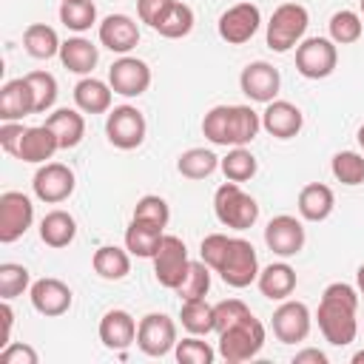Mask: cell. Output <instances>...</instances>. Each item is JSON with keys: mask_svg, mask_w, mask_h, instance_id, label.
<instances>
[{"mask_svg": "<svg viewBox=\"0 0 364 364\" xmlns=\"http://www.w3.org/2000/svg\"><path fill=\"white\" fill-rule=\"evenodd\" d=\"M307 26H310V14H307V9L301 3H282V6H276L270 20H267V31H264L267 48H273L279 54L296 48L304 40Z\"/></svg>", "mask_w": 364, "mask_h": 364, "instance_id": "5", "label": "cell"}, {"mask_svg": "<svg viewBox=\"0 0 364 364\" xmlns=\"http://www.w3.org/2000/svg\"><path fill=\"white\" fill-rule=\"evenodd\" d=\"M256 284H259V293H262L264 299H270V301H284V299H290V293L296 290L299 276H296V270H293L287 262H270L267 267L259 270Z\"/></svg>", "mask_w": 364, "mask_h": 364, "instance_id": "22", "label": "cell"}, {"mask_svg": "<svg viewBox=\"0 0 364 364\" xmlns=\"http://www.w3.org/2000/svg\"><path fill=\"white\" fill-rule=\"evenodd\" d=\"M219 168H222L225 179H230V182H247V179L256 176L259 162H256V156L250 154L247 145H239V148H230L228 156L219 159Z\"/></svg>", "mask_w": 364, "mask_h": 364, "instance_id": "36", "label": "cell"}, {"mask_svg": "<svg viewBox=\"0 0 364 364\" xmlns=\"http://www.w3.org/2000/svg\"><path fill=\"white\" fill-rule=\"evenodd\" d=\"M23 134H26V125L23 122H3L0 125V145H3V151L11 154V156H17Z\"/></svg>", "mask_w": 364, "mask_h": 364, "instance_id": "49", "label": "cell"}, {"mask_svg": "<svg viewBox=\"0 0 364 364\" xmlns=\"http://www.w3.org/2000/svg\"><path fill=\"white\" fill-rule=\"evenodd\" d=\"M262 128V114L250 105H213L202 117V134L208 142L222 148L250 145Z\"/></svg>", "mask_w": 364, "mask_h": 364, "instance_id": "2", "label": "cell"}, {"mask_svg": "<svg viewBox=\"0 0 364 364\" xmlns=\"http://www.w3.org/2000/svg\"><path fill=\"white\" fill-rule=\"evenodd\" d=\"M228 247H230V236L228 233H208L199 245V259L210 267V270H219L225 256H228Z\"/></svg>", "mask_w": 364, "mask_h": 364, "instance_id": "45", "label": "cell"}, {"mask_svg": "<svg viewBox=\"0 0 364 364\" xmlns=\"http://www.w3.org/2000/svg\"><path fill=\"white\" fill-rule=\"evenodd\" d=\"M358 3H361V14H364V0H358Z\"/></svg>", "mask_w": 364, "mask_h": 364, "instance_id": "55", "label": "cell"}, {"mask_svg": "<svg viewBox=\"0 0 364 364\" xmlns=\"http://www.w3.org/2000/svg\"><path fill=\"white\" fill-rule=\"evenodd\" d=\"M60 37L51 26L46 23H31L26 31H23V48L34 57V60H51V57H60Z\"/></svg>", "mask_w": 364, "mask_h": 364, "instance_id": "33", "label": "cell"}, {"mask_svg": "<svg viewBox=\"0 0 364 364\" xmlns=\"http://www.w3.org/2000/svg\"><path fill=\"white\" fill-rule=\"evenodd\" d=\"M97 60H100V48H97L91 40H85V37H68V40H63V46H60V63H63V68H68L71 74L88 77V74L94 71Z\"/></svg>", "mask_w": 364, "mask_h": 364, "instance_id": "28", "label": "cell"}, {"mask_svg": "<svg viewBox=\"0 0 364 364\" xmlns=\"http://www.w3.org/2000/svg\"><path fill=\"white\" fill-rule=\"evenodd\" d=\"M111 102H114V88L97 77H82L77 85H74V105L82 111V114H108L111 111Z\"/></svg>", "mask_w": 364, "mask_h": 364, "instance_id": "27", "label": "cell"}, {"mask_svg": "<svg viewBox=\"0 0 364 364\" xmlns=\"http://www.w3.org/2000/svg\"><path fill=\"white\" fill-rule=\"evenodd\" d=\"M304 125V114L299 105L287 100H273L262 111V128L276 139H293Z\"/></svg>", "mask_w": 364, "mask_h": 364, "instance_id": "20", "label": "cell"}, {"mask_svg": "<svg viewBox=\"0 0 364 364\" xmlns=\"http://www.w3.org/2000/svg\"><path fill=\"white\" fill-rule=\"evenodd\" d=\"M259 26H262L259 6H253L250 0H242V3H236V6H230L219 14L216 31L228 46H245L247 40H253Z\"/></svg>", "mask_w": 364, "mask_h": 364, "instance_id": "11", "label": "cell"}, {"mask_svg": "<svg viewBox=\"0 0 364 364\" xmlns=\"http://www.w3.org/2000/svg\"><path fill=\"white\" fill-rule=\"evenodd\" d=\"M26 82H28V88L34 94V114L51 111L54 102H57V80H54V74H48V71H28Z\"/></svg>", "mask_w": 364, "mask_h": 364, "instance_id": "40", "label": "cell"}, {"mask_svg": "<svg viewBox=\"0 0 364 364\" xmlns=\"http://www.w3.org/2000/svg\"><path fill=\"white\" fill-rule=\"evenodd\" d=\"M193 23H196L193 9H191L188 3L173 0L171 9H168V11L159 17V23L154 26V31H159V34L168 37V40H179V37H188V34L193 31Z\"/></svg>", "mask_w": 364, "mask_h": 364, "instance_id": "34", "label": "cell"}, {"mask_svg": "<svg viewBox=\"0 0 364 364\" xmlns=\"http://www.w3.org/2000/svg\"><path fill=\"white\" fill-rule=\"evenodd\" d=\"M28 114H34V94H31L26 77L9 80L0 88V119L3 122H20Z\"/></svg>", "mask_w": 364, "mask_h": 364, "instance_id": "23", "label": "cell"}, {"mask_svg": "<svg viewBox=\"0 0 364 364\" xmlns=\"http://www.w3.org/2000/svg\"><path fill=\"white\" fill-rule=\"evenodd\" d=\"M34 222V205L23 191L0 193V242H17Z\"/></svg>", "mask_w": 364, "mask_h": 364, "instance_id": "13", "label": "cell"}, {"mask_svg": "<svg viewBox=\"0 0 364 364\" xmlns=\"http://www.w3.org/2000/svg\"><path fill=\"white\" fill-rule=\"evenodd\" d=\"M145 131H148V122L136 105H117L108 111L105 136L114 148H119V151L139 148L145 142Z\"/></svg>", "mask_w": 364, "mask_h": 364, "instance_id": "8", "label": "cell"}, {"mask_svg": "<svg viewBox=\"0 0 364 364\" xmlns=\"http://www.w3.org/2000/svg\"><path fill=\"white\" fill-rule=\"evenodd\" d=\"M213 213H216L219 225H225L230 230H247L259 219V202L247 191H242L239 182L228 179L213 193Z\"/></svg>", "mask_w": 364, "mask_h": 364, "instance_id": "4", "label": "cell"}, {"mask_svg": "<svg viewBox=\"0 0 364 364\" xmlns=\"http://www.w3.org/2000/svg\"><path fill=\"white\" fill-rule=\"evenodd\" d=\"M293 364H327V353H321L316 347H304L293 355Z\"/></svg>", "mask_w": 364, "mask_h": 364, "instance_id": "51", "label": "cell"}, {"mask_svg": "<svg viewBox=\"0 0 364 364\" xmlns=\"http://www.w3.org/2000/svg\"><path fill=\"white\" fill-rule=\"evenodd\" d=\"M273 336L282 341V344H299L310 336V327H313V316H310V307L304 301H293V299H284L276 310H273Z\"/></svg>", "mask_w": 364, "mask_h": 364, "instance_id": "15", "label": "cell"}, {"mask_svg": "<svg viewBox=\"0 0 364 364\" xmlns=\"http://www.w3.org/2000/svg\"><path fill=\"white\" fill-rule=\"evenodd\" d=\"M208 290H210V267H208L202 259H199V262H191V264H188L185 279H182V282H179V287H176L179 301L208 296Z\"/></svg>", "mask_w": 364, "mask_h": 364, "instance_id": "42", "label": "cell"}, {"mask_svg": "<svg viewBox=\"0 0 364 364\" xmlns=\"http://www.w3.org/2000/svg\"><path fill=\"white\" fill-rule=\"evenodd\" d=\"M358 145H361V148H364V125H361V128H358Z\"/></svg>", "mask_w": 364, "mask_h": 364, "instance_id": "54", "label": "cell"}, {"mask_svg": "<svg viewBox=\"0 0 364 364\" xmlns=\"http://www.w3.org/2000/svg\"><path fill=\"white\" fill-rule=\"evenodd\" d=\"M108 85L119 97H142L151 88V68L145 60L122 54L108 68Z\"/></svg>", "mask_w": 364, "mask_h": 364, "instance_id": "14", "label": "cell"}, {"mask_svg": "<svg viewBox=\"0 0 364 364\" xmlns=\"http://www.w3.org/2000/svg\"><path fill=\"white\" fill-rule=\"evenodd\" d=\"M216 336H219L216 353H219V358H225L228 364H242V361L256 358V355L262 353V347H264V338H267L264 324H262L253 313L242 316L239 321H233L230 327L219 330Z\"/></svg>", "mask_w": 364, "mask_h": 364, "instance_id": "3", "label": "cell"}, {"mask_svg": "<svg viewBox=\"0 0 364 364\" xmlns=\"http://www.w3.org/2000/svg\"><path fill=\"white\" fill-rule=\"evenodd\" d=\"M97 34H100V43L114 51V54H128L139 46V26L134 17L128 14H108L100 26H97Z\"/></svg>", "mask_w": 364, "mask_h": 364, "instance_id": "19", "label": "cell"}, {"mask_svg": "<svg viewBox=\"0 0 364 364\" xmlns=\"http://www.w3.org/2000/svg\"><path fill=\"white\" fill-rule=\"evenodd\" d=\"M176 321L165 313H148L139 318L136 327V347L151 355V358H162L168 353H173L176 347Z\"/></svg>", "mask_w": 364, "mask_h": 364, "instance_id": "10", "label": "cell"}, {"mask_svg": "<svg viewBox=\"0 0 364 364\" xmlns=\"http://www.w3.org/2000/svg\"><path fill=\"white\" fill-rule=\"evenodd\" d=\"M239 88L242 94L250 100V102H273L279 88H282V77H279V68H273L270 63L264 60H253L242 68L239 74Z\"/></svg>", "mask_w": 364, "mask_h": 364, "instance_id": "18", "label": "cell"}, {"mask_svg": "<svg viewBox=\"0 0 364 364\" xmlns=\"http://www.w3.org/2000/svg\"><path fill=\"white\" fill-rule=\"evenodd\" d=\"M330 171H333V176L341 185L355 188V185L364 182V154H358V151H338L330 159Z\"/></svg>", "mask_w": 364, "mask_h": 364, "instance_id": "39", "label": "cell"}, {"mask_svg": "<svg viewBox=\"0 0 364 364\" xmlns=\"http://www.w3.org/2000/svg\"><path fill=\"white\" fill-rule=\"evenodd\" d=\"M216 168H219V156L208 148H188L176 159V171L185 179H208Z\"/></svg>", "mask_w": 364, "mask_h": 364, "instance_id": "35", "label": "cell"}, {"mask_svg": "<svg viewBox=\"0 0 364 364\" xmlns=\"http://www.w3.org/2000/svg\"><path fill=\"white\" fill-rule=\"evenodd\" d=\"M0 321H3V336H0V347H6V344H11V327H14V310H11V304L3 299V304H0Z\"/></svg>", "mask_w": 364, "mask_h": 364, "instance_id": "50", "label": "cell"}, {"mask_svg": "<svg viewBox=\"0 0 364 364\" xmlns=\"http://www.w3.org/2000/svg\"><path fill=\"white\" fill-rule=\"evenodd\" d=\"M296 208H299V216L304 222H324L336 208V193L324 182H310L299 191Z\"/></svg>", "mask_w": 364, "mask_h": 364, "instance_id": "25", "label": "cell"}, {"mask_svg": "<svg viewBox=\"0 0 364 364\" xmlns=\"http://www.w3.org/2000/svg\"><path fill=\"white\" fill-rule=\"evenodd\" d=\"M179 321L188 333L193 336H208V333H216V313H213V304H208L205 296L199 299H185L182 307H179Z\"/></svg>", "mask_w": 364, "mask_h": 364, "instance_id": "32", "label": "cell"}, {"mask_svg": "<svg viewBox=\"0 0 364 364\" xmlns=\"http://www.w3.org/2000/svg\"><path fill=\"white\" fill-rule=\"evenodd\" d=\"M259 256H256V247L242 239V236H230V247H228V256L222 262V267L216 270L222 276V282L228 287H250L256 279H259Z\"/></svg>", "mask_w": 364, "mask_h": 364, "instance_id": "7", "label": "cell"}, {"mask_svg": "<svg viewBox=\"0 0 364 364\" xmlns=\"http://www.w3.org/2000/svg\"><path fill=\"white\" fill-rule=\"evenodd\" d=\"M304 225L301 219L290 216V213H279L267 222L264 228V245L270 253H276L279 259H290V256H299L301 247H304Z\"/></svg>", "mask_w": 364, "mask_h": 364, "instance_id": "16", "label": "cell"}, {"mask_svg": "<svg viewBox=\"0 0 364 364\" xmlns=\"http://www.w3.org/2000/svg\"><path fill=\"white\" fill-rule=\"evenodd\" d=\"M74 236H77V219L68 210L54 208V210H48L40 219V239H43V245L60 250V247H68L74 242Z\"/></svg>", "mask_w": 364, "mask_h": 364, "instance_id": "29", "label": "cell"}, {"mask_svg": "<svg viewBox=\"0 0 364 364\" xmlns=\"http://www.w3.org/2000/svg\"><path fill=\"white\" fill-rule=\"evenodd\" d=\"M327 31H330V40L336 46H353L361 40V31H364V23H361V14L350 11V9H338L330 23H327Z\"/></svg>", "mask_w": 364, "mask_h": 364, "instance_id": "37", "label": "cell"}, {"mask_svg": "<svg viewBox=\"0 0 364 364\" xmlns=\"http://www.w3.org/2000/svg\"><path fill=\"white\" fill-rule=\"evenodd\" d=\"M37 361H40L37 350L31 344H23V341H17V344L11 341L0 350V364H37Z\"/></svg>", "mask_w": 364, "mask_h": 364, "instance_id": "47", "label": "cell"}, {"mask_svg": "<svg viewBox=\"0 0 364 364\" xmlns=\"http://www.w3.org/2000/svg\"><path fill=\"white\" fill-rule=\"evenodd\" d=\"M353 364H364V350H358V353H353Z\"/></svg>", "mask_w": 364, "mask_h": 364, "instance_id": "53", "label": "cell"}, {"mask_svg": "<svg viewBox=\"0 0 364 364\" xmlns=\"http://www.w3.org/2000/svg\"><path fill=\"white\" fill-rule=\"evenodd\" d=\"M57 151H60V142H57L54 131L43 122V125H31V128H26V134H23V139H20L17 159L31 162V165H43V162H48Z\"/></svg>", "mask_w": 364, "mask_h": 364, "instance_id": "24", "label": "cell"}, {"mask_svg": "<svg viewBox=\"0 0 364 364\" xmlns=\"http://www.w3.org/2000/svg\"><path fill=\"white\" fill-rule=\"evenodd\" d=\"M31 287V273L28 267L17 264V262H3L0 264V299L11 301L17 296H23Z\"/></svg>", "mask_w": 364, "mask_h": 364, "instance_id": "41", "label": "cell"}, {"mask_svg": "<svg viewBox=\"0 0 364 364\" xmlns=\"http://www.w3.org/2000/svg\"><path fill=\"white\" fill-rule=\"evenodd\" d=\"M28 299H31V307L46 316V318H57L63 313L71 310V301H74V293L71 287L63 282V279H54V276H43L37 282H31L28 287Z\"/></svg>", "mask_w": 364, "mask_h": 364, "instance_id": "17", "label": "cell"}, {"mask_svg": "<svg viewBox=\"0 0 364 364\" xmlns=\"http://www.w3.org/2000/svg\"><path fill=\"white\" fill-rule=\"evenodd\" d=\"M173 355H176L179 364H213L216 350H213L202 336H193V333H191L188 338L176 341Z\"/></svg>", "mask_w": 364, "mask_h": 364, "instance_id": "43", "label": "cell"}, {"mask_svg": "<svg viewBox=\"0 0 364 364\" xmlns=\"http://www.w3.org/2000/svg\"><path fill=\"white\" fill-rule=\"evenodd\" d=\"M171 3L173 0H136V14H139V20L145 23V26H156L159 23V17L171 9Z\"/></svg>", "mask_w": 364, "mask_h": 364, "instance_id": "48", "label": "cell"}, {"mask_svg": "<svg viewBox=\"0 0 364 364\" xmlns=\"http://www.w3.org/2000/svg\"><path fill=\"white\" fill-rule=\"evenodd\" d=\"M136 318L128 313V310H119V307H114V310H108L102 318H100V327H97V333H100V341L108 347V350H125V347H131L134 341H136Z\"/></svg>", "mask_w": 364, "mask_h": 364, "instance_id": "21", "label": "cell"}, {"mask_svg": "<svg viewBox=\"0 0 364 364\" xmlns=\"http://www.w3.org/2000/svg\"><path fill=\"white\" fill-rule=\"evenodd\" d=\"M77 188V176L68 165L63 162H43L31 179V191L40 202L46 205H60L65 202Z\"/></svg>", "mask_w": 364, "mask_h": 364, "instance_id": "12", "label": "cell"}, {"mask_svg": "<svg viewBox=\"0 0 364 364\" xmlns=\"http://www.w3.org/2000/svg\"><path fill=\"white\" fill-rule=\"evenodd\" d=\"M355 287H358V296H364V264H358L355 270Z\"/></svg>", "mask_w": 364, "mask_h": 364, "instance_id": "52", "label": "cell"}, {"mask_svg": "<svg viewBox=\"0 0 364 364\" xmlns=\"http://www.w3.org/2000/svg\"><path fill=\"white\" fill-rule=\"evenodd\" d=\"M60 23L77 34L88 31L97 23V6L94 0H63L60 3Z\"/></svg>", "mask_w": 364, "mask_h": 364, "instance_id": "38", "label": "cell"}, {"mask_svg": "<svg viewBox=\"0 0 364 364\" xmlns=\"http://www.w3.org/2000/svg\"><path fill=\"white\" fill-rule=\"evenodd\" d=\"M338 65V46L330 37H304L296 46V71L307 80H324Z\"/></svg>", "mask_w": 364, "mask_h": 364, "instance_id": "6", "label": "cell"}, {"mask_svg": "<svg viewBox=\"0 0 364 364\" xmlns=\"http://www.w3.org/2000/svg\"><path fill=\"white\" fill-rule=\"evenodd\" d=\"M151 262H154L156 282L162 287H168V290H176L179 287V282L185 279L188 264H191L185 242L179 236H173V233H165L162 236V242H159V247H156V253H154Z\"/></svg>", "mask_w": 364, "mask_h": 364, "instance_id": "9", "label": "cell"}, {"mask_svg": "<svg viewBox=\"0 0 364 364\" xmlns=\"http://www.w3.org/2000/svg\"><path fill=\"white\" fill-rule=\"evenodd\" d=\"M358 287L347 284V282H333L324 287L321 299H318V330L324 336V341H330L333 347H347L355 341L358 336Z\"/></svg>", "mask_w": 364, "mask_h": 364, "instance_id": "1", "label": "cell"}, {"mask_svg": "<svg viewBox=\"0 0 364 364\" xmlns=\"http://www.w3.org/2000/svg\"><path fill=\"white\" fill-rule=\"evenodd\" d=\"M91 264H94V273L100 279L119 282V279H125L131 273V253L122 250V247H117V245H102V247L94 250Z\"/></svg>", "mask_w": 364, "mask_h": 364, "instance_id": "31", "label": "cell"}, {"mask_svg": "<svg viewBox=\"0 0 364 364\" xmlns=\"http://www.w3.org/2000/svg\"><path fill=\"white\" fill-rule=\"evenodd\" d=\"M213 313H216V333L230 327L233 321H239L242 316L250 313V307L242 301V299H222L219 304H213Z\"/></svg>", "mask_w": 364, "mask_h": 364, "instance_id": "46", "label": "cell"}, {"mask_svg": "<svg viewBox=\"0 0 364 364\" xmlns=\"http://www.w3.org/2000/svg\"><path fill=\"white\" fill-rule=\"evenodd\" d=\"M46 125L54 131V136L60 142V151L77 148L85 136V117H82L80 108H57L46 117Z\"/></svg>", "mask_w": 364, "mask_h": 364, "instance_id": "26", "label": "cell"}, {"mask_svg": "<svg viewBox=\"0 0 364 364\" xmlns=\"http://www.w3.org/2000/svg\"><path fill=\"white\" fill-rule=\"evenodd\" d=\"M162 236H165V228H156L151 222L131 219V225L125 228V250L131 256H139V259H154Z\"/></svg>", "mask_w": 364, "mask_h": 364, "instance_id": "30", "label": "cell"}, {"mask_svg": "<svg viewBox=\"0 0 364 364\" xmlns=\"http://www.w3.org/2000/svg\"><path fill=\"white\" fill-rule=\"evenodd\" d=\"M131 219L151 222V225H156V228H168V222H171V208H168V202H165L162 196H156V193H145V196L136 199V205H134V216H131Z\"/></svg>", "mask_w": 364, "mask_h": 364, "instance_id": "44", "label": "cell"}]
</instances>
